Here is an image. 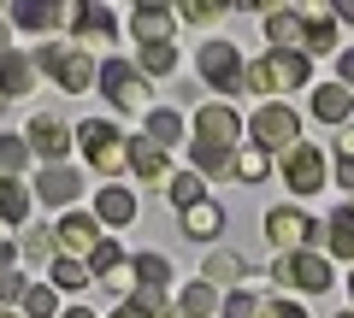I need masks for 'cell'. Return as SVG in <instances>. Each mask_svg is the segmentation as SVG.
Here are the masks:
<instances>
[{"label":"cell","mask_w":354,"mask_h":318,"mask_svg":"<svg viewBox=\"0 0 354 318\" xmlns=\"http://www.w3.org/2000/svg\"><path fill=\"white\" fill-rule=\"evenodd\" d=\"M24 295H30V283L18 277V271H0V306H6V301H24Z\"/></svg>","instance_id":"60d3db41"},{"label":"cell","mask_w":354,"mask_h":318,"mask_svg":"<svg viewBox=\"0 0 354 318\" xmlns=\"http://www.w3.org/2000/svg\"><path fill=\"white\" fill-rule=\"evenodd\" d=\"M18 254H24V259H36V266H48V259H59V242H53V230H24Z\"/></svg>","instance_id":"4316f807"},{"label":"cell","mask_w":354,"mask_h":318,"mask_svg":"<svg viewBox=\"0 0 354 318\" xmlns=\"http://www.w3.org/2000/svg\"><path fill=\"white\" fill-rule=\"evenodd\" d=\"M88 277H95V271L83 266V259H53V289H88Z\"/></svg>","instance_id":"1f68e13d"},{"label":"cell","mask_w":354,"mask_h":318,"mask_svg":"<svg viewBox=\"0 0 354 318\" xmlns=\"http://www.w3.org/2000/svg\"><path fill=\"white\" fill-rule=\"evenodd\" d=\"M30 89H36V59L6 53V59H0V95L12 101V95H30Z\"/></svg>","instance_id":"44dd1931"},{"label":"cell","mask_w":354,"mask_h":318,"mask_svg":"<svg viewBox=\"0 0 354 318\" xmlns=\"http://www.w3.org/2000/svg\"><path fill=\"white\" fill-rule=\"evenodd\" d=\"M0 318H12V312H6V306H0Z\"/></svg>","instance_id":"f907efd6"},{"label":"cell","mask_w":354,"mask_h":318,"mask_svg":"<svg viewBox=\"0 0 354 318\" xmlns=\"http://www.w3.org/2000/svg\"><path fill=\"white\" fill-rule=\"evenodd\" d=\"M160 318H183V312H160Z\"/></svg>","instance_id":"c3c4849f"},{"label":"cell","mask_w":354,"mask_h":318,"mask_svg":"<svg viewBox=\"0 0 354 318\" xmlns=\"http://www.w3.org/2000/svg\"><path fill=\"white\" fill-rule=\"evenodd\" d=\"M272 277H278V289H301V295H325L330 289V259L325 254H278L272 259Z\"/></svg>","instance_id":"5b68a950"},{"label":"cell","mask_w":354,"mask_h":318,"mask_svg":"<svg viewBox=\"0 0 354 318\" xmlns=\"http://www.w3.org/2000/svg\"><path fill=\"white\" fill-rule=\"evenodd\" d=\"M189 159L201 171H236V153L230 148H207V141H189Z\"/></svg>","instance_id":"d6a6232c"},{"label":"cell","mask_w":354,"mask_h":318,"mask_svg":"<svg viewBox=\"0 0 354 318\" xmlns=\"http://www.w3.org/2000/svg\"><path fill=\"white\" fill-rule=\"evenodd\" d=\"M354 112V95L342 89V83H319L313 89V118H325V124H348Z\"/></svg>","instance_id":"ac0fdd59"},{"label":"cell","mask_w":354,"mask_h":318,"mask_svg":"<svg viewBox=\"0 0 354 318\" xmlns=\"http://www.w3.org/2000/svg\"><path fill=\"white\" fill-rule=\"evenodd\" d=\"M24 166H30V141H18V136H0V177H18Z\"/></svg>","instance_id":"836d02e7"},{"label":"cell","mask_w":354,"mask_h":318,"mask_svg":"<svg viewBox=\"0 0 354 318\" xmlns=\"http://www.w3.org/2000/svg\"><path fill=\"white\" fill-rule=\"evenodd\" d=\"M348 212H354V206H348Z\"/></svg>","instance_id":"db71d44e"},{"label":"cell","mask_w":354,"mask_h":318,"mask_svg":"<svg viewBox=\"0 0 354 318\" xmlns=\"http://www.w3.org/2000/svg\"><path fill=\"white\" fill-rule=\"evenodd\" d=\"M213 306H218V289H213L207 277H201V283H189V289L177 295V312H183V318H207Z\"/></svg>","instance_id":"603a6c76"},{"label":"cell","mask_w":354,"mask_h":318,"mask_svg":"<svg viewBox=\"0 0 354 318\" xmlns=\"http://www.w3.org/2000/svg\"><path fill=\"white\" fill-rule=\"evenodd\" d=\"M59 318H95V312H83V306H71V312H59Z\"/></svg>","instance_id":"7dc6e473"},{"label":"cell","mask_w":354,"mask_h":318,"mask_svg":"<svg viewBox=\"0 0 354 318\" xmlns=\"http://www.w3.org/2000/svg\"><path fill=\"white\" fill-rule=\"evenodd\" d=\"M12 18L24 30H48V24H59V6H36V0H24V6H12Z\"/></svg>","instance_id":"d590c367"},{"label":"cell","mask_w":354,"mask_h":318,"mask_svg":"<svg viewBox=\"0 0 354 318\" xmlns=\"http://www.w3.org/2000/svg\"><path fill=\"white\" fill-rule=\"evenodd\" d=\"M337 77H342V83H354V53H342V59H337Z\"/></svg>","instance_id":"7bdbcfd3"},{"label":"cell","mask_w":354,"mask_h":318,"mask_svg":"<svg viewBox=\"0 0 354 318\" xmlns=\"http://www.w3.org/2000/svg\"><path fill=\"white\" fill-rule=\"evenodd\" d=\"M177 136H183V118H177L171 106H160V112H148V141H153V148H171Z\"/></svg>","instance_id":"484cf974"},{"label":"cell","mask_w":354,"mask_h":318,"mask_svg":"<svg viewBox=\"0 0 354 318\" xmlns=\"http://www.w3.org/2000/svg\"><path fill=\"white\" fill-rule=\"evenodd\" d=\"M337 318H354V312H337Z\"/></svg>","instance_id":"816d5d0a"},{"label":"cell","mask_w":354,"mask_h":318,"mask_svg":"<svg viewBox=\"0 0 354 318\" xmlns=\"http://www.w3.org/2000/svg\"><path fill=\"white\" fill-rule=\"evenodd\" d=\"M77 36L113 41V12H106V6H83V24H77Z\"/></svg>","instance_id":"e575fe53"},{"label":"cell","mask_w":354,"mask_h":318,"mask_svg":"<svg viewBox=\"0 0 354 318\" xmlns=\"http://www.w3.org/2000/svg\"><path fill=\"white\" fill-rule=\"evenodd\" d=\"M171 24H177L171 6H136V12H130V30H136L142 48H153V41H171Z\"/></svg>","instance_id":"9a60e30c"},{"label":"cell","mask_w":354,"mask_h":318,"mask_svg":"<svg viewBox=\"0 0 354 318\" xmlns=\"http://www.w3.org/2000/svg\"><path fill=\"white\" fill-rule=\"evenodd\" d=\"M77 148L88 153V166L101 171V177H118V171L130 166V141L118 124H106V118H83L77 124Z\"/></svg>","instance_id":"6da1fadb"},{"label":"cell","mask_w":354,"mask_h":318,"mask_svg":"<svg viewBox=\"0 0 354 318\" xmlns=\"http://www.w3.org/2000/svg\"><path fill=\"white\" fill-rule=\"evenodd\" d=\"M53 242H59V254H65V259H83V266H88V254L101 248V218H88V212H65L59 224H53Z\"/></svg>","instance_id":"9c48e42d"},{"label":"cell","mask_w":354,"mask_h":318,"mask_svg":"<svg viewBox=\"0 0 354 318\" xmlns=\"http://www.w3.org/2000/svg\"><path fill=\"white\" fill-rule=\"evenodd\" d=\"M24 312H30V318H59V289H53V283H30Z\"/></svg>","instance_id":"f546056e"},{"label":"cell","mask_w":354,"mask_h":318,"mask_svg":"<svg viewBox=\"0 0 354 318\" xmlns=\"http://www.w3.org/2000/svg\"><path fill=\"white\" fill-rule=\"evenodd\" d=\"M266 236H272L278 254H307L319 242V218H307L301 206H272L266 212Z\"/></svg>","instance_id":"8992f818"},{"label":"cell","mask_w":354,"mask_h":318,"mask_svg":"<svg viewBox=\"0 0 354 318\" xmlns=\"http://www.w3.org/2000/svg\"><path fill=\"white\" fill-rule=\"evenodd\" d=\"M248 130H254V148H266V153H272V148L290 153L295 141H301V118H295L290 106H278V101H266L260 112H254V124H248Z\"/></svg>","instance_id":"ba28073f"},{"label":"cell","mask_w":354,"mask_h":318,"mask_svg":"<svg viewBox=\"0 0 354 318\" xmlns=\"http://www.w3.org/2000/svg\"><path fill=\"white\" fill-rule=\"evenodd\" d=\"M30 153H41V159H65L71 153V130L59 124V118H30Z\"/></svg>","instance_id":"4fadbf2b"},{"label":"cell","mask_w":354,"mask_h":318,"mask_svg":"<svg viewBox=\"0 0 354 318\" xmlns=\"http://www.w3.org/2000/svg\"><path fill=\"white\" fill-rule=\"evenodd\" d=\"M165 195H171L177 212H189V206H201V201H207V189H201V177H195V171H177V177L165 183Z\"/></svg>","instance_id":"d4e9b609"},{"label":"cell","mask_w":354,"mask_h":318,"mask_svg":"<svg viewBox=\"0 0 354 318\" xmlns=\"http://www.w3.org/2000/svg\"><path fill=\"white\" fill-rule=\"evenodd\" d=\"M266 171H272V153H266V148H254V141H248V148H236V177L242 183H260Z\"/></svg>","instance_id":"f1b7e54d"},{"label":"cell","mask_w":354,"mask_h":318,"mask_svg":"<svg viewBox=\"0 0 354 318\" xmlns=\"http://www.w3.org/2000/svg\"><path fill=\"white\" fill-rule=\"evenodd\" d=\"M225 318H260V301H254L248 289H230V301H225Z\"/></svg>","instance_id":"f35d334b"},{"label":"cell","mask_w":354,"mask_h":318,"mask_svg":"<svg viewBox=\"0 0 354 318\" xmlns=\"http://www.w3.org/2000/svg\"><path fill=\"white\" fill-rule=\"evenodd\" d=\"M171 12L189 18V24H207V18H225L230 6H225V0H183V6H171Z\"/></svg>","instance_id":"8d00e7d4"},{"label":"cell","mask_w":354,"mask_h":318,"mask_svg":"<svg viewBox=\"0 0 354 318\" xmlns=\"http://www.w3.org/2000/svg\"><path fill=\"white\" fill-rule=\"evenodd\" d=\"M36 195L48 206H71L77 195H83V177H77L71 166H53V171H41V177H36Z\"/></svg>","instance_id":"2e32d148"},{"label":"cell","mask_w":354,"mask_h":318,"mask_svg":"<svg viewBox=\"0 0 354 318\" xmlns=\"http://www.w3.org/2000/svg\"><path fill=\"white\" fill-rule=\"evenodd\" d=\"M319 242H325L337 259H354V212H348V206H342V212H330L325 224H319Z\"/></svg>","instance_id":"ffe728a7"},{"label":"cell","mask_w":354,"mask_h":318,"mask_svg":"<svg viewBox=\"0 0 354 318\" xmlns=\"http://www.w3.org/2000/svg\"><path fill=\"white\" fill-rule=\"evenodd\" d=\"M236 136H242V118L230 112V106H201L195 112V141H207V148H230L236 153Z\"/></svg>","instance_id":"8fae6325"},{"label":"cell","mask_w":354,"mask_h":318,"mask_svg":"<svg viewBox=\"0 0 354 318\" xmlns=\"http://www.w3.org/2000/svg\"><path fill=\"white\" fill-rule=\"evenodd\" d=\"M0 112H6V95H0Z\"/></svg>","instance_id":"681fc988"},{"label":"cell","mask_w":354,"mask_h":318,"mask_svg":"<svg viewBox=\"0 0 354 318\" xmlns=\"http://www.w3.org/2000/svg\"><path fill=\"white\" fill-rule=\"evenodd\" d=\"M118 266H124V254H118V242H101L95 254H88V271H95V277H113Z\"/></svg>","instance_id":"74e56055"},{"label":"cell","mask_w":354,"mask_h":318,"mask_svg":"<svg viewBox=\"0 0 354 318\" xmlns=\"http://www.w3.org/2000/svg\"><path fill=\"white\" fill-rule=\"evenodd\" d=\"M6 53H12V30L0 24V59H6Z\"/></svg>","instance_id":"bcb514c9"},{"label":"cell","mask_w":354,"mask_h":318,"mask_svg":"<svg viewBox=\"0 0 354 318\" xmlns=\"http://www.w3.org/2000/svg\"><path fill=\"white\" fill-rule=\"evenodd\" d=\"M177 230H183V236H195V242H213L218 230H225V206H218V201H201V206H189Z\"/></svg>","instance_id":"d6986e66"},{"label":"cell","mask_w":354,"mask_h":318,"mask_svg":"<svg viewBox=\"0 0 354 318\" xmlns=\"http://www.w3.org/2000/svg\"><path fill=\"white\" fill-rule=\"evenodd\" d=\"M113 318H153V312H142V306H136V301H124V306H118V312H113Z\"/></svg>","instance_id":"ee69618b"},{"label":"cell","mask_w":354,"mask_h":318,"mask_svg":"<svg viewBox=\"0 0 354 318\" xmlns=\"http://www.w3.org/2000/svg\"><path fill=\"white\" fill-rule=\"evenodd\" d=\"M12 254H18V248L6 242V236H0V271H12Z\"/></svg>","instance_id":"f6af8a7d"},{"label":"cell","mask_w":354,"mask_h":318,"mask_svg":"<svg viewBox=\"0 0 354 318\" xmlns=\"http://www.w3.org/2000/svg\"><path fill=\"white\" fill-rule=\"evenodd\" d=\"M307 83V53L290 48V53H266V59L248 65V89L254 95H290Z\"/></svg>","instance_id":"277c9868"},{"label":"cell","mask_w":354,"mask_h":318,"mask_svg":"<svg viewBox=\"0 0 354 318\" xmlns=\"http://www.w3.org/2000/svg\"><path fill=\"white\" fill-rule=\"evenodd\" d=\"M248 277V259L242 254H213L207 259V283H213V289H230V283H242Z\"/></svg>","instance_id":"cb8c5ba5"},{"label":"cell","mask_w":354,"mask_h":318,"mask_svg":"<svg viewBox=\"0 0 354 318\" xmlns=\"http://www.w3.org/2000/svg\"><path fill=\"white\" fill-rule=\"evenodd\" d=\"M36 71H48L65 95H83L88 83H101V65L88 59V53H77V48H59V41L36 48Z\"/></svg>","instance_id":"3957f363"},{"label":"cell","mask_w":354,"mask_h":318,"mask_svg":"<svg viewBox=\"0 0 354 318\" xmlns=\"http://www.w3.org/2000/svg\"><path fill=\"white\" fill-rule=\"evenodd\" d=\"M101 95L118 106V112H142V106H148V77H142V65L106 59L101 65Z\"/></svg>","instance_id":"52a82bcc"},{"label":"cell","mask_w":354,"mask_h":318,"mask_svg":"<svg viewBox=\"0 0 354 318\" xmlns=\"http://www.w3.org/2000/svg\"><path fill=\"white\" fill-rule=\"evenodd\" d=\"M130 266H136L142 289H165V283H171V259L165 254H142V259H130Z\"/></svg>","instance_id":"83f0119b"},{"label":"cell","mask_w":354,"mask_h":318,"mask_svg":"<svg viewBox=\"0 0 354 318\" xmlns=\"http://www.w3.org/2000/svg\"><path fill=\"white\" fill-rule=\"evenodd\" d=\"M283 183H290L295 195H319V183H325V153H319L313 141H295V148L283 153Z\"/></svg>","instance_id":"30bf717a"},{"label":"cell","mask_w":354,"mask_h":318,"mask_svg":"<svg viewBox=\"0 0 354 318\" xmlns=\"http://www.w3.org/2000/svg\"><path fill=\"white\" fill-rule=\"evenodd\" d=\"M260 318H307L301 301H260Z\"/></svg>","instance_id":"ab89813d"},{"label":"cell","mask_w":354,"mask_h":318,"mask_svg":"<svg viewBox=\"0 0 354 318\" xmlns=\"http://www.w3.org/2000/svg\"><path fill=\"white\" fill-rule=\"evenodd\" d=\"M95 218H101V224H130V218H136V195L124 189V183H106L101 195H95Z\"/></svg>","instance_id":"e0dca14e"},{"label":"cell","mask_w":354,"mask_h":318,"mask_svg":"<svg viewBox=\"0 0 354 318\" xmlns=\"http://www.w3.org/2000/svg\"><path fill=\"white\" fill-rule=\"evenodd\" d=\"M171 71H177V48H171V41L142 48V77H171Z\"/></svg>","instance_id":"4dcf8cb0"},{"label":"cell","mask_w":354,"mask_h":318,"mask_svg":"<svg viewBox=\"0 0 354 318\" xmlns=\"http://www.w3.org/2000/svg\"><path fill=\"white\" fill-rule=\"evenodd\" d=\"M266 41H272V53H290L295 41H307L301 6H266Z\"/></svg>","instance_id":"7c38bea8"},{"label":"cell","mask_w":354,"mask_h":318,"mask_svg":"<svg viewBox=\"0 0 354 318\" xmlns=\"http://www.w3.org/2000/svg\"><path fill=\"white\" fill-rule=\"evenodd\" d=\"M348 289H354V277H348Z\"/></svg>","instance_id":"f5cc1de1"},{"label":"cell","mask_w":354,"mask_h":318,"mask_svg":"<svg viewBox=\"0 0 354 318\" xmlns=\"http://www.w3.org/2000/svg\"><path fill=\"white\" fill-rule=\"evenodd\" d=\"M130 166H136V177H142V183H171V177H177L171 159H165V148H153L148 136L130 141Z\"/></svg>","instance_id":"5bb4252c"},{"label":"cell","mask_w":354,"mask_h":318,"mask_svg":"<svg viewBox=\"0 0 354 318\" xmlns=\"http://www.w3.org/2000/svg\"><path fill=\"white\" fill-rule=\"evenodd\" d=\"M30 218V195L18 177H0V224H24Z\"/></svg>","instance_id":"7402d4cb"},{"label":"cell","mask_w":354,"mask_h":318,"mask_svg":"<svg viewBox=\"0 0 354 318\" xmlns=\"http://www.w3.org/2000/svg\"><path fill=\"white\" fill-rule=\"evenodd\" d=\"M195 71H201V83H213L218 95L248 89V59H242L236 41H225V36H213L201 53H195Z\"/></svg>","instance_id":"7a4b0ae2"},{"label":"cell","mask_w":354,"mask_h":318,"mask_svg":"<svg viewBox=\"0 0 354 318\" xmlns=\"http://www.w3.org/2000/svg\"><path fill=\"white\" fill-rule=\"evenodd\" d=\"M337 153H342V166H354V124H342V136H337Z\"/></svg>","instance_id":"b9f144b4"}]
</instances>
